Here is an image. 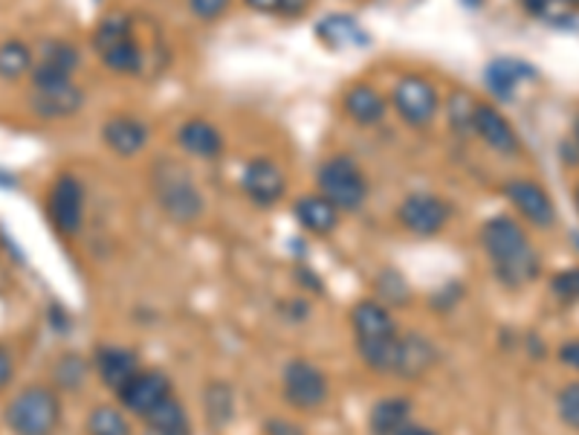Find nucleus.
<instances>
[{
	"label": "nucleus",
	"mask_w": 579,
	"mask_h": 435,
	"mask_svg": "<svg viewBox=\"0 0 579 435\" xmlns=\"http://www.w3.org/2000/svg\"><path fill=\"white\" fill-rule=\"evenodd\" d=\"M481 247L493 264V273L501 285L510 291L527 287L542 273V259L536 247L531 244L522 224L510 215H493L481 227Z\"/></svg>",
	"instance_id": "f257e3e1"
},
{
	"label": "nucleus",
	"mask_w": 579,
	"mask_h": 435,
	"mask_svg": "<svg viewBox=\"0 0 579 435\" xmlns=\"http://www.w3.org/2000/svg\"><path fill=\"white\" fill-rule=\"evenodd\" d=\"M351 325L362 363L376 374H392L394 363H397L400 340H403L392 311L385 308L383 302L362 300L353 305Z\"/></svg>",
	"instance_id": "f03ea898"
},
{
	"label": "nucleus",
	"mask_w": 579,
	"mask_h": 435,
	"mask_svg": "<svg viewBox=\"0 0 579 435\" xmlns=\"http://www.w3.org/2000/svg\"><path fill=\"white\" fill-rule=\"evenodd\" d=\"M151 189L172 221L192 224L204 213V195L197 189V183L192 181L188 168L174 160H157L154 174H151Z\"/></svg>",
	"instance_id": "7ed1b4c3"
},
{
	"label": "nucleus",
	"mask_w": 579,
	"mask_h": 435,
	"mask_svg": "<svg viewBox=\"0 0 579 435\" xmlns=\"http://www.w3.org/2000/svg\"><path fill=\"white\" fill-rule=\"evenodd\" d=\"M3 421L15 435H55L62 424V398L50 387L21 389L3 410Z\"/></svg>",
	"instance_id": "20e7f679"
},
{
	"label": "nucleus",
	"mask_w": 579,
	"mask_h": 435,
	"mask_svg": "<svg viewBox=\"0 0 579 435\" xmlns=\"http://www.w3.org/2000/svg\"><path fill=\"white\" fill-rule=\"evenodd\" d=\"M319 195L337 206L339 213H357L365 200H369V181L365 172L348 154H334L319 166Z\"/></svg>",
	"instance_id": "39448f33"
},
{
	"label": "nucleus",
	"mask_w": 579,
	"mask_h": 435,
	"mask_svg": "<svg viewBox=\"0 0 579 435\" xmlns=\"http://www.w3.org/2000/svg\"><path fill=\"white\" fill-rule=\"evenodd\" d=\"M94 50L105 67H110L113 73L133 76L142 70V47L133 35L128 15L113 12V15L102 18V24L94 32Z\"/></svg>",
	"instance_id": "423d86ee"
},
{
	"label": "nucleus",
	"mask_w": 579,
	"mask_h": 435,
	"mask_svg": "<svg viewBox=\"0 0 579 435\" xmlns=\"http://www.w3.org/2000/svg\"><path fill=\"white\" fill-rule=\"evenodd\" d=\"M392 108L412 128L431 126L440 111L438 87L423 76H403L392 90Z\"/></svg>",
	"instance_id": "0eeeda50"
},
{
	"label": "nucleus",
	"mask_w": 579,
	"mask_h": 435,
	"mask_svg": "<svg viewBox=\"0 0 579 435\" xmlns=\"http://www.w3.org/2000/svg\"><path fill=\"white\" fill-rule=\"evenodd\" d=\"M282 389L290 406L302 412H314L325 406L330 395V383L319 366L307 363V360H290L284 366Z\"/></svg>",
	"instance_id": "6e6552de"
},
{
	"label": "nucleus",
	"mask_w": 579,
	"mask_h": 435,
	"mask_svg": "<svg viewBox=\"0 0 579 435\" xmlns=\"http://www.w3.org/2000/svg\"><path fill=\"white\" fill-rule=\"evenodd\" d=\"M397 218L412 236L431 238L438 236L449 224L452 206L440 198V195H431V192H412V195L400 200Z\"/></svg>",
	"instance_id": "1a4fd4ad"
},
{
	"label": "nucleus",
	"mask_w": 579,
	"mask_h": 435,
	"mask_svg": "<svg viewBox=\"0 0 579 435\" xmlns=\"http://www.w3.org/2000/svg\"><path fill=\"white\" fill-rule=\"evenodd\" d=\"M47 215L53 227L64 238L79 236L81 224H85V186H81L73 174L55 177L50 186Z\"/></svg>",
	"instance_id": "9d476101"
},
{
	"label": "nucleus",
	"mask_w": 579,
	"mask_h": 435,
	"mask_svg": "<svg viewBox=\"0 0 579 435\" xmlns=\"http://www.w3.org/2000/svg\"><path fill=\"white\" fill-rule=\"evenodd\" d=\"M504 198L513 204L525 221H531L533 227H542V230H550L556 224V204L548 195V189L536 181H527V177H513V181L504 183Z\"/></svg>",
	"instance_id": "9b49d317"
},
{
	"label": "nucleus",
	"mask_w": 579,
	"mask_h": 435,
	"mask_svg": "<svg viewBox=\"0 0 579 435\" xmlns=\"http://www.w3.org/2000/svg\"><path fill=\"white\" fill-rule=\"evenodd\" d=\"M79 50L70 41H47L39 53V62L32 64V87L35 90H50V87L67 85L73 81V73L79 67Z\"/></svg>",
	"instance_id": "f8f14e48"
},
{
	"label": "nucleus",
	"mask_w": 579,
	"mask_h": 435,
	"mask_svg": "<svg viewBox=\"0 0 579 435\" xmlns=\"http://www.w3.org/2000/svg\"><path fill=\"white\" fill-rule=\"evenodd\" d=\"M241 189L255 206H275L287 192V174L270 157H252L241 174Z\"/></svg>",
	"instance_id": "ddd939ff"
},
{
	"label": "nucleus",
	"mask_w": 579,
	"mask_h": 435,
	"mask_svg": "<svg viewBox=\"0 0 579 435\" xmlns=\"http://www.w3.org/2000/svg\"><path fill=\"white\" fill-rule=\"evenodd\" d=\"M117 395L128 412L145 418L154 406L163 404L168 395H174V389H172V380L165 378L163 372H142L140 369V372L128 380L125 387L119 389Z\"/></svg>",
	"instance_id": "4468645a"
},
{
	"label": "nucleus",
	"mask_w": 579,
	"mask_h": 435,
	"mask_svg": "<svg viewBox=\"0 0 579 435\" xmlns=\"http://www.w3.org/2000/svg\"><path fill=\"white\" fill-rule=\"evenodd\" d=\"M472 134H478L487 145L499 154H507V157H516L522 143H518V134L510 126V119L493 108L490 102H478L476 105V117H472Z\"/></svg>",
	"instance_id": "2eb2a0df"
},
{
	"label": "nucleus",
	"mask_w": 579,
	"mask_h": 435,
	"mask_svg": "<svg viewBox=\"0 0 579 435\" xmlns=\"http://www.w3.org/2000/svg\"><path fill=\"white\" fill-rule=\"evenodd\" d=\"M149 126L136 117L117 113L102 122V140L113 154L119 157H136L145 145H149Z\"/></svg>",
	"instance_id": "dca6fc26"
},
{
	"label": "nucleus",
	"mask_w": 579,
	"mask_h": 435,
	"mask_svg": "<svg viewBox=\"0 0 579 435\" xmlns=\"http://www.w3.org/2000/svg\"><path fill=\"white\" fill-rule=\"evenodd\" d=\"M342 111L351 122L369 128L383 122L385 113H389V99L369 81H353L342 94Z\"/></svg>",
	"instance_id": "f3484780"
},
{
	"label": "nucleus",
	"mask_w": 579,
	"mask_h": 435,
	"mask_svg": "<svg viewBox=\"0 0 579 435\" xmlns=\"http://www.w3.org/2000/svg\"><path fill=\"white\" fill-rule=\"evenodd\" d=\"M94 363H96V372H99L105 387L113 389V392H119V389L125 387L133 374L140 372V360H136V355L122 346L96 348Z\"/></svg>",
	"instance_id": "a211bd4d"
},
{
	"label": "nucleus",
	"mask_w": 579,
	"mask_h": 435,
	"mask_svg": "<svg viewBox=\"0 0 579 435\" xmlns=\"http://www.w3.org/2000/svg\"><path fill=\"white\" fill-rule=\"evenodd\" d=\"M177 145L197 160H218L223 154V137L206 119H188L177 128Z\"/></svg>",
	"instance_id": "6ab92c4d"
},
{
	"label": "nucleus",
	"mask_w": 579,
	"mask_h": 435,
	"mask_svg": "<svg viewBox=\"0 0 579 435\" xmlns=\"http://www.w3.org/2000/svg\"><path fill=\"white\" fill-rule=\"evenodd\" d=\"M32 111L44 119H67L85 108V94L79 87L67 81V85L50 87V90H35L32 94Z\"/></svg>",
	"instance_id": "aec40b11"
},
{
	"label": "nucleus",
	"mask_w": 579,
	"mask_h": 435,
	"mask_svg": "<svg viewBox=\"0 0 579 435\" xmlns=\"http://www.w3.org/2000/svg\"><path fill=\"white\" fill-rule=\"evenodd\" d=\"M487 87L493 90V96H499L501 102H510L516 87L525 79H536V67H531L527 62H518V58H495V62L487 64Z\"/></svg>",
	"instance_id": "412c9836"
},
{
	"label": "nucleus",
	"mask_w": 579,
	"mask_h": 435,
	"mask_svg": "<svg viewBox=\"0 0 579 435\" xmlns=\"http://www.w3.org/2000/svg\"><path fill=\"white\" fill-rule=\"evenodd\" d=\"M431 366H435V346H431L426 337H420V334H406V337L400 340L397 363H394L392 374L406 380H420L423 374L429 372Z\"/></svg>",
	"instance_id": "4be33fe9"
},
{
	"label": "nucleus",
	"mask_w": 579,
	"mask_h": 435,
	"mask_svg": "<svg viewBox=\"0 0 579 435\" xmlns=\"http://www.w3.org/2000/svg\"><path fill=\"white\" fill-rule=\"evenodd\" d=\"M293 213H296V221L302 224V230H307L310 236H330L339 227V209L325 195L298 198Z\"/></svg>",
	"instance_id": "5701e85b"
},
{
	"label": "nucleus",
	"mask_w": 579,
	"mask_h": 435,
	"mask_svg": "<svg viewBox=\"0 0 579 435\" xmlns=\"http://www.w3.org/2000/svg\"><path fill=\"white\" fill-rule=\"evenodd\" d=\"M316 35H319L321 44H328L330 50H351L369 44V32L362 30V26L348 15H328L325 21H319Z\"/></svg>",
	"instance_id": "b1692460"
},
{
	"label": "nucleus",
	"mask_w": 579,
	"mask_h": 435,
	"mask_svg": "<svg viewBox=\"0 0 579 435\" xmlns=\"http://www.w3.org/2000/svg\"><path fill=\"white\" fill-rule=\"evenodd\" d=\"M142 421L149 435H192V421L177 395L165 398L163 404L154 406Z\"/></svg>",
	"instance_id": "393cba45"
},
{
	"label": "nucleus",
	"mask_w": 579,
	"mask_h": 435,
	"mask_svg": "<svg viewBox=\"0 0 579 435\" xmlns=\"http://www.w3.org/2000/svg\"><path fill=\"white\" fill-rule=\"evenodd\" d=\"M412 421V401L406 398H385L376 401L369 415L371 435H397Z\"/></svg>",
	"instance_id": "a878e982"
},
{
	"label": "nucleus",
	"mask_w": 579,
	"mask_h": 435,
	"mask_svg": "<svg viewBox=\"0 0 579 435\" xmlns=\"http://www.w3.org/2000/svg\"><path fill=\"white\" fill-rule=\"evenodd\" d=\"M32 50L26 47L24 41L7 39L0 44V79L15 81L21 79L24 73L32 70Z\"/></svg>",
	"instance_id": "bb28decb"
},
{
	"label": "nucleus",
	"mask_w": 579,
	"mask_h": 435,
	"mask_svg": "<svg viewBox=\"0 0 579 435\" xmlns=\"http://www.w3.org/2000/svg\"><path fill=\"white\" fill-rule=\"evenodd\" d=\"M85 429L87 435H131V424H128L125 415H122L117 406L108 404H99L90 410V415H87L85 421Z\"/></svg>",
	"instance_id": "cd10ccee"
},
{
	"label": "nucleus",
	"mask_w": 579,
	"mask_h": 435,
	"mask_svg": "<svg viewBox=\"0 0 579 435\" xmlns=\"http://www.w3.org/2000/svg\"><path fill=\"white\" fill-rule=\"evenodd\" d=\"M527 9V15L539 18L542 24L550 26H568L571 24V18L577 9L571 3H565V0H522Z\"/></svg>",
	"instance_id": "c85d7f7f"
},
{
	"label": "nucleus",
	"mask_w": 579,
	"mask_h": 435,
	"mask_svg": "<svg viewBox=\"0 0 579 435\" xmlns=\"http://www.w3.org/2000/svg\"><path fill=\"white\" fill-rule=\"evenodd\" d=\"M206 415L215 429H223L232 418V389L227 383H211L206 392Z\"/></svg>",
	"instance_id": "c756f323"
},
{
	"label": "nucleus",
	"mask_w": 579,
	"mask_h": 435,
	"mask_svg": "<svg viewBox=\"0 0 579 435\" xmlns=\"http://www.w3.org/2000/svg\"><path fill=\"white\" fill-rule=\"evenodd\" d=\"M476 105V99H472L470 94H463V90H458V94L449 99V126H452V131H458V134H472Z\"/></svg>",
	"instance_id": "7c9ffc66"
},
{
	"label": "nucleus",
	"mask_w": 579,
	"mask_h": 435,
	"mask_svg": "<svg viewBox=\"0 0 579 435\" xmlns=\"http://www.w3.org/2000/svg\"><path fill=\"white\" fill-rule=\"evenodd\" d=\"M247 7L261 12V15H282V18H302L310 9L314 0H243Z\"/></svg>",
	"instance_id": "2f4dec72"
},
{
	"label": "nucleus",
	"mask_w": 579,
	"mask_h": 435,
	"mask_svg": "<svg viewBox=\"0 0 579 435\" xmlns=\"http://www.w3.org/2000/svg\"><path fill=\"white\" fill-rule=\"evenodd\" d=\"M87 378V363L79 355H64L58 363H55V380L58 387L64 389H79Z\"/></svg>",
	"instance_id": "473e14b6"
},
{
	"label": "nucleus",
	"mask_w": 579,
	"mask_h": 435,
	"mask_svg": "<svg viewBox=\"0 0 579 435\" xmlns=\"http://www.w3.org/2000/svg\"><path fill=\"white\" fill-rule=\"evenodd\" d=\"M556 410H559V418H562L565 427H571L579 433V380L577 383H568V387L559 389V395H556Z\"/></svg>",
	"instance_id": "72a5a7b5"
},
{
	"label": "nucleus",
	"mask_w": 579,
	"mask_h": 435,
	"mask_svg": "<svg viewBox=\"0 0 579 435\" xmlns=\"http://www.w3.org/2000/svg\"><path fill=\"white\" fill-rule=\"evenodd\" d=\"M550 291L562 305H577L579 302V268L571 270H559L554 279H550Z\"/></svg>",
	"instance_id": "f704fd0d"
},
{
	"label": "nucleus",
	"mask_w": 579,
	"mask_h": 435,
	"mask_svg": "<svg viewBox=\"0 0 579 435\" xmlns=\"http://www.w3.org/2000/svg\"><path fill=\"white\" fill-rule=\"evenodd\" d=\"M188 9L200 21H218L229 9V0H188Z\"/></svg>",
	"instance_id": "c9c22d12"
},
{
	"label": "nucleus",
	"mask_w": 579,
	"mask_h": 435,
	"mask_svg": "<svg viewBox=\"0 0 579 435\" xmlns=\"http://www.w3.org/2000/svg\"><path fill=\"white\" fill-rule=\"evenodd\" d=\"M264 435H305V429L293 424V421L284 418H273L264 424Z\"/></svg>",
	"instance_id": "e433bc0d"
},
{
	"label": "nucleus",
	"mask_w": 579,
	"mask_h": 435,
	"mask_svg": "<svg viewBox=\"0 0 579 435\" xmlns=\"http://www.w3.org/2000/svg\"><path fill=\"white\" fill-rule=\"evenodd\" d=\"M15 378V363H12V355H9L7 346H0V392L12 383Z\"/></svg>",
	"instance_id": "4c0bfd02"
},
{
	"label": "nucleus",
	"mask_w": 579,
	"mask_h": 435,
	"mask_svg": "<svg viewBox=\"0 0 579 435\" xmlns=\"http://www.w3.org/2000/svg\"><path fill=\"white\" fill-rule=\"evenodd\" d=\"M559 360H562L565 366H571V369H577V372H579V340L565 342V346L559 348Z\"/></svg>",
	"instance_id": "58836bf2"
},
{
	"label": "nucleus",
	"mask_w": 579,
	"mask_h": 435,
	"mask_svg": "<svg viewBox=\"0 0 579 435\" xmlns=\"http://www.w3.org/2000/svg\"><path fill=\"white\" fill-rule=\"evenodd\" d=\"M397 435H438V433H435V429H431V427H423V424H417V421L412 418L406 424V427L400 429Z\"/></svg>",
	"instance_id": "ea45409f"
},
{
	"label": "nucleus",
	"mask_w": 579,
	"mask_h": 435,
	"mask_svg": "<svg viewBox=\"0 0 579 435\" xmlns=\"http://www.w3.org/2000/svg\"><path fill=\"white\" fill-rule=\"evenodd\" d=\"M0 186H15V177L9 172H0Z\"/></svg>",
	"instance_id": "a19ab883"
},
{
	"label": "nucleus",
	"mask_w": 579,
	"mask_h": 435,
	"mask_svg": "<svg viewBox=\"0 0 579 435\" xmlns=\"http://www.w3.org/2000/svg\"><path fill=\"white\" fill-rule=\"evenodd\" d=\"M573 145L579 149V117H577V122H573Z\"/></svg>",
	"instance_id": "79ce46f5"
},
{
	"label": "nucleus",
	"mask_w": 579,
	"mask_h": 435,
	"mask_svg": "<svg viewBox=\"0 0 579 435\" xmlns=\"http://www.w3.org/2000/svg\"><path fill=\"white\" fill-rule=\"evenodd\" d=\"M463 3H467V7H470V9H478V7H481V3H484V0H463Z\"/></svg>",
	"instance_id": "37998d69"
},
{
	"label": "nucleus",
	"mask_w": 579,
	"mask_h": 435,
	"mask_svg": "<svg viewBox=\"0 0 579 435\" xmlns=\"http://www.w3.org/2000/svg\"><path fill=\"white\" fill-rule=\"evenodd\" d=\"M565 3H571L573 9H579V0H565Z\"/></svg>",
	"instance_id": "c03bdc74"
},
{
	"label": "nucleus",
	"mask_w": 579,
	"mask_h": 435,
	"mask_svg": "<svg viewBox=\"0 0 579 435\" xmlns=\"http://www.w3.org/2000/svg\"><path fill=\"white\" fill-rule=\"evenodd\" d=\"M577 206H579V189H577Z\"/></svg>",
	"instance_id": "a18cd8bd"
}]
</instances>
